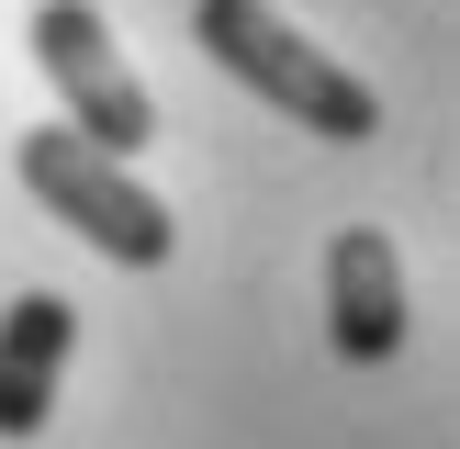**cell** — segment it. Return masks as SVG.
Instances as JSON below:
<instances>
[{"mask_svg": "<svg viewBox=\"0 0 460 449\" xmlns=\"http://www.w3.org/2000/svg\"><path fill=\"white\" fill-rule=\"evenodd\" d=\"M191 45H202L236 90H259L270 112H292L304 135H326V146L382 135V90L359 79L349 57H326L304 22H281L270 0H191Z\"/></svg>", "mask_w": 460, "mask_h": 449, "instance_id": "cell-1", "label": "cell"}, {"mask_svg": "<svg viewBox=\"0 0 460 449\" xmlns=\"http://www.w3.org/2000/svg\"><path fill=\"white\" fill-rule=\"evenodd\" d=\"M12 169H22V191H34L67 236H90L112 269H169V259H180V214L124 169V157L79 146L67 124H34V135L12 146Z\"/></svg>", "mask_w": 460, "mask_h": 449, "instance_id": "cell-2", "label": "cell"}, {"mask_svg": "<svg viewBox=\"0 0 460 449\" xmlns=\"http://www.w3.org/2000/svg\"><path fill=\"white\" fill-rule=\"evenodd\" d=\"M34 67H45V90L67 101V135H79V146L135 157L157 135L146 79L124 67V45H112V22L90 12V0H34Z\"/></svg>", "mask_w": 460, "mask_h": 449, "instance_id": "cell-3", "label": "cell"}, {"mask_svg": "<svg viewBox=\"0 0 460 449\" xmlns=\"http://www.w3.org/2000/svg\"><path fill=\"white\" fill-rule=\"evenodd\" d=\"M326 348L349 371L404 348V259H394L382 224H337L326 236Z\"/></svg>", "mask_w": 460, "mask_h": 449, "instance_id": "cell-4", "label": "cell"}, {"mask_svg": "<svg viewBox=\"0 0 460 449\" xmlns=\"http://www.w3.org/2000/svg\"><path fill=\"white\" fill-rule=\"evenodd\" d=\"M67 359H79L67 292H12V304H0V438H34V427H45Z\"/></svg>", "mask_w": 460, "mask_h": 449, "instance_id": "cell-5", "label": "cell"}]
</instances>
